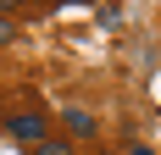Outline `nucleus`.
<instances>
[{
    "mask_svg": "<svg viewBox=\"0 0 161 155\" xmlns=\"http://www.w3.org/2000/svg\"><path fill=\"white\" fill-rule=\"evenodd\" d=\"M11 6H22V0H0V17H6V11H11Z\"/></svg>",
    "mask_w": 161,
    "mask_h": 155,
    "instance_id": "6",
    "label": "nucleus"
},
{
    "mask_svg": "<svg viewBox=\"0 0 161 155\" xmlns=\"http://www.w3.org/2000/svg\"><path fill=\"white\" fill-rule=\"evenodd\" d=\"M133 155H156V150H145V144H133Z\"/></svg>",
    "mask_w": 161,
    "mask_h": 155,
    "instance_id": "7",
    "label": "nucleus"
},
{
    "mask_svg": "<svg viewBox=\"0 0 161 155\" xmlns=\"http://www.w3.org/2000/svg\"><path fill=\"white\" fill-rule=\"evenodd\" d=\"M11 33H17V22H11V17H0V45H6Z\"/></svg>",
    "mask_w": 161,
    "mask_h": 155,
    "instance_id": "4",
    "label": "nucleus"
},
{
    "mask_svg": "<svg viewBox=\"0 0 161 155\" xmlns=\"http://www.w3.org/2000/svg\"><path fill=\"white\" fill-rule=\"evenodd\" d=\"M61 127H67V133H72L78 144H89V139L100 133V122L89 116V111H78V105H67V111H61Z\"/></svg>",
    "mask_w": 161,
    "mask_h": 155,
    "instance_id": "2",
    "label": "nucleus"
},
{
    "mask_svg": "<svg viewBox=\"0 0 161 155\" xmlns=\"http://www.w3.org/2000/svg\"><path fill=\"white\" fill-rule=\"evenodd\" d=\"M28 155H72V150H67V144H50V139H45V144H33Z\"/></svg>",
    "mask_w": 161,
    "mask_h": 155,
    "instance_id": "3",
    "label": "nucleus"
},
{
    "mask_svg": "<svg viewBox=\"0 0 161 155\" xmlns=\"http://www.w3.org/2000/svg\"><path fill=\"white\" fill-rule=\"evenodd\" d=\"M6 133H11V139L17 144H28V150H33V144H45V133H50V122H45V111H39V105H22V111H11V116H6Z\"/></svg>",
    "mask_w": 161,
    "mask_h": 155,
    "instance_id": "1",
    "label": "nucleus"
},
{
    "mask_svg": "<svg viewBox=\"0 0 161 155\" xmlns=\"http://www.w3.org/2000/svg\"><path fill=\"white\" fill-rule=\"evenodd\" d=\"M56 6H95V0H56Z\"/></svg>",
    "mask_w": 161,
    "mask_h": 155,
    "instance_id": "5",
    "label": "nucleus"
}]
</instances>
